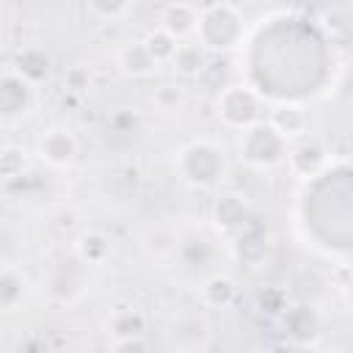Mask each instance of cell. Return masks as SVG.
<instances>
[{
	"instance_id": "cell-1",
	"label": "cell",
	"mask_w": 353,
	"mask_h": 353,
	"mask_svg": "<svg viewBox=\"0 0 353 353\" xmlns=\"http://www.w3.org/2000/svg\"><path fill=\"white\" fill-rule=\"evenodd\" d=\"M163 22H165V33H185L193 28V22H199V14L193 6H168L165 14H163Z\"/></svg>"
}]
</instances>
